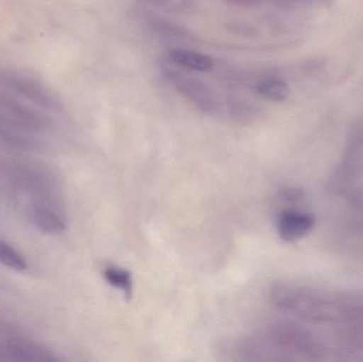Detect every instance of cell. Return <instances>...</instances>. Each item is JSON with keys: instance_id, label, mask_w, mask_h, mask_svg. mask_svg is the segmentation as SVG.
I'll return each instance as SVG.
<instances>
[{"instance_id": "6da1fadb", "label": "cell", "mask_w": 363, "mask_h": 362, "mask_svg": "<svg viewBox=\"0 0 363 362\" xmlns=\"http://www.w3.org/2000/svg\"><path fill=\"white\" fill-rule=\"evenodd\" d=\"M52 108V97L36 81L0 70V127H36L44 123L45 114Z\"/></svg>"}, {"instance_id": "7a4b0ae2", "label": "cell", "mask_w": 363, "mask_h": 362, "mask_svg": "<svg viewBox=\"0 0 363 362\" xmlns=\"http://www.w3.org/2000/svg\"><path fill=\"white\" fill-rule=\"evenodd\" d=\"M168 79L179 93L205 114L216 115L219 112V101L213 89L202 81L180 72H168Z\"/></svg>"}, {"instance_id": "3957f363", "label": "cell", "mask_w": 363, "mask_h": 362, "mask_svg": "<svg viewBox=\"0 0 363 362\" xmlns=\"http://www.w3.org/2000/svg\"><path fill=\"white\" fill-rule=\"evenodd\" d=\"M313 217L304 213L288 212L283 213L279 220V237L285 242H296L304 237L313 227Z\"/></svg>"}, {"instance_id": "277c9868", "label": "cell", "mask_w": 363, "mask_h": 362, "mask_svg": "<svg viewBox=\"0 0 363 362\" xmlns=\"http://www.w3.org/2000/svg\"><path fill=\"white\" fill-rule=\"evenodd\" d=\"M30 220L36 229L48 235H60L66 230V223L61 216L48 208L34 206L30 210Z\"/></svg>"}, {"instance_id": "5b68a950", "label": "cell", "mask_w": 363, "mask_h": 362, "mask_svg": "<svg viewBox=\"0 0 363 362\" xmlns=\"http://www.w3.org/2000/svg\"><path fill=\"white\" fill-rule=\"evenodd\" d=\"M169 59L181 67L196 72H206L213 67V60L209 55L189 49H174L169 52Z\"/></svg>"}, {"instance_id": "8992f818", "label": "cell", "mask_w": 363, "mask_h": 362, "mask_svg": "<svg viewBox=\"0 0 363 362\" xmlns=\"http://www.w3.org/2000/svg\"><path fill=\"white\" fill-rule=\"evenodd\" d=\"M256 91L260 97L270 101L281 102L289 97V85L277 78H266L256 85Z\"/></svg>"}, {"instance_id": "52a82bcc", "label": "cell", "mask_w": 363, "mask_h": 362, "mask_svg": "<svg viewBox=\"0 0 363 362\" xmlns=\"http://www.w3.org/2000/svg\"><path fill=\"white\" fill-rule=\"evenodd\" d=\"M104 276L111 286L118 289L125 295L128 301L131 300L133 295V281H132V274L128 270L111 266L104 269Z\"/></svg>"}, {"instance_id": "ba28073f", "label": "cell", "mask_w": 363, "mask_h": 362, "mask_svg": "<svg viewBox=\"0 0 363 362\" xmlns=\"http://www.w3.org/2000/svg\"><path fill=\"white\" fill-rule=\"evenodd\" d=\"M230 119L239 125H250L257 119L259 111L252 102L233 100L228 103Z\"/></svg>"}, {"instance_id": "9c48e42d", "label": "cell", "mask_w": 363, "mask_h": 362, "mask_svg": "<svg viewBox=\"0 0 363 362\" xmlns=\"http://www.w3.org/2000/svg\"><path fill=\"white\" fill-rule=\"evenodd\" d=\"M0 263L17 272L26 271L28 264L23 255L4 240L0 239Z\"/></svg>"}]
</instances>
